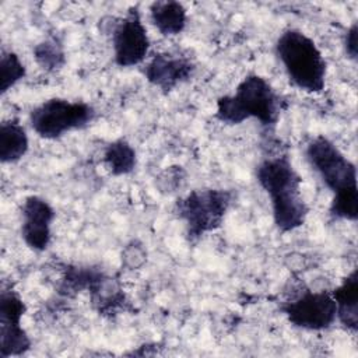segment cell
I'll return each instance as SVG.
<instances>
[{"mask_svg": "<svg viewBox=\"0 0 358 358\" xmlns=\"http://www.w3.org/2000/svg\"><path fill=\"white\" fill-rule=\"evenodd\" d=\"M274 52L294 87L309 94L324 90L327 63L310 36L295 28L284 29L275 41Z\"/></svg>", "mask_w": 358, "mask_h": 358, "instance_id": "cell-4", "label": "cell"}, {"mask_svg": "<svg viewBox=\"0 0 358 358\" xmlns=\"http://www.w3.org/2000/svg\"><path fill=\"white\" fill-rule=\"evenodd\" d=\"M29 140L24 126L17 119L3 120L0 124V161L15 164L28 152Z\"/></svg>", "mask_w": 358, "mask_h": 358, "instance_id": "cell-15", "label": "cell"}, {"mask_svg": "<svg viewBox=\"0 0 358 358\" xmlns=\"http://www.w3.org/2000/svg\"><path fill=\"white\" fill-rule=\"evenodd\" d=\"M196 70L193 59L182 52H158L143 69L144 78L162 94L189 81Z\"/></svg>", "mask_w": 358, "mask_h": 358, "instance_id": "cell-10", "label": "cell"}, {"mask_svg": "<svg viewBox=\"0 0 358 358\" xmlns=\"http://www.w3.org/2000/svg\"><path fill=\"white\" fill-rule=\"evenodd\" d=\"M55 208L41 196L31 194L21 206V238L34 252H45L52 241Z\"/></svg>", "mask_w": 358, "mask_h": 358, "instance_id": "cell-11", "label": "cell"}, {"mask_svg": "<svg viewBox=\"0 0 358 358\" xmlns=\"http://www.w3.org/2000/svg\"><path fill=\"white\" fill-rule=\"evenodd\" d=\"M27 305L11 284L0 291V357H21L31 348V338L21 324Z\"/></svg>", "mask_w": 358, "mask_h": 358, "instance_id": "cell-9", "label": "cell"}, {"mask_svg": "<svg viewBox=\"0 0 358 358\" xmlns=\"http://www.w3.org/2000/svg\"><path fill=\"white\" fill-rule=\"evenodd\" d=\"M27 76V69L20 56L13 50H1L0 57V95H6Z\"/></svg>", "mask_w": 358, "mask_h": 358, "instance_id": "cell-18", "label": "cell"}, {"mask_svg": "<svg viewBox=\"0 0 358 358\" xmlns=\"http://www.w3.org/2000/svg\"><path fill=\"white\" fill-rule=\"evenodd\" d=\"M88 292L92 308L102 316H112L120 309H127L129 302L120 282L103 271L95 278Z\"/></svg>", "mask_w": 358, "mask_h": 358, "instance_id": "cell-12", "label": "cell"}, {"mask_svg": "<svg viewBox=\"0 0 358 358\" xmlns=\"http://www.w3.org/2000/svg\"><path fill=\"white\" fill-rule=\"evenodd\" d=\"M344 50L348 59L355 62L358 59V25L352 22L344 35Z\"/></svg>", "mask_w": 358, "mask_h": 358, "instance_id": "cell-19", "label": "cell"}, {"mask_svg": "<svg viewBox=\"0 0 358 358\" xmlns=\"http://www.w3.org/2000/svg\"><path fill=\"white\" fill-rule=\"evenodd\" d=\"M305 157L323 185L333 193L329 215L334 221L358 218L357 168L327 137H313L305 148Z\"/></svg>", "mask_w": 358, "mask_h": 358, "instance_id": "cell-1", "label": "cell"}, {"mask_svg": "<svg viewBox=\"0 0 358 358\" xmlns=\"http://www.w3.org/2000/svg\"><path fill=\"white\" fill-rule=\"evenodd\" d=\"M150 18L161 35L175 36L186 28L187 11L179 1H154L150 4Z\"/></svg>", "mask_w": 358, "mask_h": 358, "instance_id": "cell-14", "label": "cell"}, {"mask_svg": "<svg viewBox=\"0 0 358 358\" xmlns=\"http://www.w3.org/2000/svg\"><path fill=\"white\" fill-rule=\"evenodd\" d=\"M235 199L234 190L220 187L194 189L178 199L173 213L183 222L187 241L197 242L204 235L218 229Z\"/></svg>", "mask_w": 358, "mask_h": 358, "instance_id": "cell-5", "label": "cell"}, {"mask_svg": "<svg viewBox=\"0 0 358 358\" xmlns=\"http://www.w3.org/2000/svg\"><path fill=\"white\" fill-rule=\"evenodd\" d=\"M95 117L96 110L91 103L55 96L29 112V124L41 138L57 140L69 131L88 127Z\"/></svg>", "mask_w": 358, "mask_h": 358, "instance_id": "cell-6", "label": "cell"}, {"mask_svg": "<svg viewBox=\"0 0 358 358\" xmlns=\"http://www.w3.org/2000/svg\"><path fill=\"white\" fill-rule=\"evenodd\" d=\"M256 180L270 199L273 222L281 234L305 224L309 207L301 192L302 178L288 154L264 157L256 166Z\"/></svg>", "mask_w": 358, "mask_h": 358, "instance_id": "cell-2", "label": "cell"}, {"mask_svg": "<svg viewBox=\"0 0 358 358\" xmlns=\"http://www.w3.org/2000/svg\"><path fill=\"white\" fill-rule=\"evenodd\" d=\"M102 161L106 169L113 176L129 175L137 165V154L133 145L123 137L110 141L102 154Z\"/></svg>", "mask_w": 358, "mask_h": 358, "instance_id": "cell-16", "label": "cell"}, {"mask_svg": "<svg viewBox=\"0 0 358 358\" xmlns=\"http://www.w3.org/2000/svg\"><path fill=\"white\" fill-rule=\"evenodd\" d=\"M331 295L337 308L336 319L345 330L355 334L358 330V270L352 268L331 291Z\"/></svg>", "mask_w": 358, "mask_h": 358, "instance_id": "cell-13", "label": "cell"}, {"mask_svg": "<svg viewBox=\"0 0 358 358\" xmlns=\"http://www.w3.org/2000/svg\"><path fill=\"white\" fill-rule=\"evenodd\" d=\"M284 108L285 101L273 85L264 77L250 73L242 78L234 94L217 99L215 119L231 126L256 119L267 134H273Z\"/></svg>", "mask_w": 358, "mask_h": 358, "instance_id": "cell-3", "label": "cell"}, {"mask_svg": "<svg viewBox=\"0 0 358 358\" xmlns=\"http://www.w3.org/2000/svg\"><path fill=\"white\" fill-rule=\"evenodd\" d=\"M281 312L288 322L303 330L320 331L336 322V301L331 291L305 289L298 296L281 305Z\"/></svg>", "mask_w": 358, "mask_h": 358, "instance_id": "cell-8", "label": "cell"}, {"mask_svg": "<svg viewBox=\"0 0 358 358\" xmlns=\"http://www.w3.org/2000/svg\"><path fill=\"white\" fill-rule=\"evenodd\" d=\"M122 256H123L122 259H124V262H126V264H127L129 267L131 266L133 257H134V260H136L137 267H140V266L144 263V260H145V252H144V249L141 248V245L137 246L136 243L127 245V248H126V250H124V253H123Z\"/></svg>", "mask_w": 358, "mask_h": 358, "instance_id": "cell-20", "label": "cell"}, {"mask_svg": "<svg viewBox=\"0 0 358 358\" xmlns=\"http://www.w3.org/2000/svg\"><path fill=\"white\" fill-rule=\"evenodd\" d=\"M99 21L108 25L113 48V62L119 67H134L141 64L150 50V38L143 24L138 6H131L124 17Z\"/></svg>", "mask_w": 358, "mask_h": 358, "instance_id": "cell-7", "label": "cell"}, {"mask_svg": "<svg viewBox=\"0 0 358 358\" xmlns=\"http://www.w3.org/2000/svg\"><path fill=\"white\" fill-rule=\"evenodd\" d=\"M32 53L38 66L48 73L60 70L66 63L64 48L57 38L43 39L34 46Z\"/></svg>", "mask_w": 358, "mask_h": 358, "instance_id": "cell-17", "label": "cell"}]
</instances>
